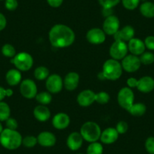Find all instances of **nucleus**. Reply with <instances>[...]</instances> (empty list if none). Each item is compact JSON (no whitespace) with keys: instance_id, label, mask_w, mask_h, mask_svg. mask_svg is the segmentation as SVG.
I'll return each instance as SVG.
<instances>
[{"instance_id":"37998d69","label":"nucleus","mask_w":154,"mask_h":154,"mask_svg":"<svg viewBox=\"0 0 154 154\" xmlns=\"http://www.w3.org/2000/svg\"><path fill=\"white\" fill-rule=\"evenodd\" d=\"M7 25V20L6 17H5L3 14L0 12V31L3 30Z\"/></svg>"},{"instance_id":"393cba45","label":"nucleus","mask_w":154,"mask_h":154,"mask_svg":"<svg viewBox=\"0 0 154 154\" xmlns=\"http://www.w3.org/2000/svg\"><path fill=\"white\" fill-rule=\"evenodd\" d=\"M146 111V106L143 103H134L132 106L129 108L128 112L134 116H142Z\"/></svg>"},{"instance_id":"f03ea898","label":"nucleus","mask_w":154,"mask_h":154,"mask_svg":"<svg viewBox=\"0 0 154 154\" xmlns=\"http://www.w3.org/2000/svg\"><path fill=\"white\" fill-rule=\"evenodd\" d=\"M21 134L17 130L5 128L0 134V144L9 150H14L22 145Z\"/></svg>"},{"instance_id":"f257e3e1","label":"nucleus","mask_w":154,"mask_h":154,"mask_svg":"<svg viewBox=\"0 0 154 154\" xmlns=\"http://www.w3.org/2000/svg\"><path fill=\"white\" fill-rule=\"evenodd\" d=\"M48 38L51 45L57 48H67L72 45L75 41L74 31L66 25L55 24L48 32Z\"/></svg>"},{"instance_id":"8fccbe9b","label":"nucleus","mask_w":154,"mask_h":154,"mask_svg":"<svg viewBox=\"0 0 154 154\" xmlns=\"http://www.w3.org/2000/svg\"><path fill=\"white\" fill-rule=\"evenodd\" d=\"M0 1H2V0H0Z\"/></svg>"},{"instance_id":"de8ad7c7","label":"nucleus","mask_w":154,"mask_h":154,"mask_svg":"<svg viewBox=\"0 0 154 154\" xmlns=\"http://www.w3.org/2000/svg\"><path fill=\"white\" fill-rule=\"evenodd\" d=\"M3 126H2V123H1V122H0V134H1V133H2V131H3Z\"/></svg>"},{"instance_id":"f8f14e48","label":"nucleus","mask_w":154,"mask_h":154,"mask_svg":"<svg viewBox=\"0 0 154 154\" xmlns=\"http://www.w3.org/2000/svg\"><path fill=\"white\" fill-rule=\"evenodd\" d=\"M106 33L100 28H91L87 32L86 39L92 45H100L106 40Z\"/></svg>"},{"instance_id":"cd10ccee","label":"nucleus","mask_w":154,"mask_h":154,"mask_svg":"<svg viewBox=\"0 0 154 154\" xmlns=\"http://www.w3.org/2000/svg\"><path fill=\"white\" fill-rule=\"evenodd\" d=\"M11 116L9 105L3 101H0V122H5Z\"/></svg>"},{"instance_id":"2f4dec72","label":"nucleus","mask_w":154,"mask_h":154,"mask_svg":"<svg viewBox=\"0 0 154 154\" xmlns=\"http://www.w3.org/2000/svg\"><path fill=\"white\" fill-rule=\"evenodd\" d=\"M38 143L37 137L33 135L25 136L22 140V145L26 148H32Z\"/></svg>"},{"instance_id":"b1692460","label":"nucleus","mask_w":154,"mask_h":154,"mask_svg":"<svg viewBox=\"0 0 154 154\" xmlns=\"http://www.w3.org/2000/svg\"><path fill=\"white\" fill-rule=\"evenodd\" d=\"M140 12L146 18L154 17V3L151 2H144L140 5Z\"/></svg>"},{"instance_id":"dca6fc26","label":"nucleus","mask_w":154,"mask_h":154,"mask_svg":"<svg viewBox=\"0 0 154 154\" xmlns=\"http://www.w3.org/2000/svg\"><path fill=\"white\" fill-rule=\"evenodd\" d=\"M38 143L43 147H51L54 146L57 141L55 135L48 131H42L37 136Z\"/></svg>"},{"instance_id":"f3484780","label":"nucleus","mask_w":154,"mask_h":154,"mask_svg":"<svg viewBox=\"0 0 154 154\" xmlns=\"http://www.w3.org/2000/svg\"><path fill=\"white\" fill-rule=\"evenodd\" d=\"M70 123L69 116L65 112H58L54 116L52 125L57 130H63L67 128Z\"/></svg>"},{"instance_id":"7ed1b4c3","label":"nucleus","mask_w":154,"mask_h":154,"mask_svg":"<svg viewBox=\"0 0 154 154\" xmlns=\"http://www.w3.org/2000/svg\"><path fill=\"white\" fill-rule=\"evenodd\" d=\"M122 64L119 60L115 59H108L104 62L102 68L101 79L116 81L119 79L122 74Z\"/></svg>"},{"instance_id":"9b49d317","label":"nucleus","mask_w":154,"mask_h":154,"mask_svg":"<svg viewBox=\"0 0 154 154\" xmlns=\"http://www.w3.org/2000/svg\"><path fill=\"white\" fill-rule=\"evenodd\" d=\"M120 27V22L119 18L115 15H111L106 17L103 23L102 29L108 35H113Z\"/></svg>"},{"instance_id":"5701e85b","label":"nucleus","mask_w":154,"mask_h":154,"mask_svg":"<svg viewBox=\"0 0 154 154\" xmlns=\"http://www.w3.org/2000/svg\"><path fill=\"white\" fill-rule=\"evenodd\" d=\"M5 79L8 84L11 86H15L20 83L22 81L21 72L17 69H11L6 72Z\"/></svg>"},{"instance_id":"c756f323","label":"nucleus","mask_w":154,"mask_h":154,"mask_svg":"<svg viewBox=\"0 0 154 154\" xmlns=\"http://www.w3.org/2000/svg\"><path fill=\"white\" fill-rule=\"evenodd\" d=\"M141 64L150 65L154 63V54L150 51H144L139 57Z\"/></svg>"},{"instance_id":"4468645a","label":"nucleus","mask_w":154,"mask_h":154,"mask_svg":"<svg viewBox=\"0 0 154 154\" xmlns=\"http://www.w3.org/2000/svg\"><path fill=\"white\" fill-rule=\"evenodd\" d=\"M134 29L131 26L127 25L119 29L117 32L113 35L114 40L115 41H122V42H129L131 38L134 36Z\"/></svg>"},{"instance_id":"72a5a7b5","label":"nucleus","mask_w":154,"mask_h":154,"mask_svg":"<svg viewBox=\"0 0 154 154\" xmlns=\"http://www.w3.org/2000/svg\"><path fill=\"white\" fill-rule=\"evenodd\" d=\"M121 1L124 8L131 11L137 8L140 0H121Z\"/></svg>"},{"instance_id":"39448f33","label":"nucleus","mask_w":154,"mask_h":154,"mask_svg":"<svg viewBox=\"0 0 154 154\" xmlns=\"http://www.w3.org/2000/svg\"><path fill=\"white\" fill-rule=\"evenodd\" d=\"M10 62L13 63L16 69L20 70V72L28 71L33 66V58L32 55L25 51L16 54V55L11 59Z\"/></svg>"},{"instance_id":"c9c22d12","label":"nucleus","mask_w":154,"mask_h":154,"mask_svg":"<svg viewBox=\"0 0 154 154\" xmlns=\"http://www.w3.org/2000/svg\"><path fill=\"white\" fill-rule=\"evenodd\" d=\"M145 149L149 154H154V137L146 138L144 143Z\"/></svg>"},{"instance_id":"2eb2a0df","label":"nucleus","mask_w":154,"mask_h":154,"mask_svg":"<svg viewBox=\"0 0 154 154\" xmlns=\"http://www.w3.org/2000/svg\"><path fill=\"white\" fill-rule=\"evenodd\" d=\"M83 137L81 135L80 132L73 131L70 133L66 139L67 147L72 151H76L80 149L83 143Z\"/></svg>"},{"instance_id":"58836bf2","label":"nucleus","mask_w":154,"mask_h":154,"mask_svg":"<svg viewBox=\"0 0 154 154\" xmlns=\"http://www.w3.org/2000/svg\"><path fill=\"white\" fill-rule=\"evenodd\" d=\"M5 6L8 11H14L18 6L17 0H5Z\"/></svg>"},{"instance_id":"423d86ee","label":"nucleus","mask_w":154,"mask_h":154,"mask_svg":"<svg viewBox=\"0 0 154 154\" xmlns=\"http://www.w3.org/2000/svg\"><path fill=\"white\" fill-rule=\"evenodd\" d=\"M117 101L122 109L128 111L134 103V94L132 89L128 87L121 88L117 94Z\"/></svg>"},{"instance_id":"7c9ffc66","label":"nucleus","mask_w":154,"mask_h":154,"mask_svg":"<svg viewBox=\"0 0 154 154\" xmlns=\"http://www.w3.org/2000/svg\"><path fill=\"white\" fill-rule=\"evenodd\" d=\"M2 54L5 57L13 58L16 55V49L11 44H5L2 48Z\"/></svg>"},{"instance_id":"c85d7f7f","label":"nucleus","mask_w":154,"mask_h":154,"mask_svg":"<svg viewBox=\"0 0 154 154\" xmlns=\"http://www.w3.org/2000/svg\"><path fill=\"white\" fill-rule=\"evenodd\" d=\"M103 145L97 141L90 143L86 149V154H103Z\"/></svg>"},{"instance_id":"f704fd0d","label":"nucleus","mask_w":154,"mask_h":154,"mask_svg":"<svg viewBox=\"0 0 154 154\" xmlns=\"http://www.w3.org/2000/svg\"><path fill=\"white\" fill-rule=\"evenodd\" d=\"M98 2L103 8H112L116 6L121 0H98Z\"/></svg>"},{"instance_id":"473e14b6","label":"nucleus","mask_w":154,"mask_h":154,"mask_svg":"<svg viewBox=\"0 0 154 154\" xmlns=\"http://www.w3.org/2000/svg\"><path fill=\"white\" fill-rule=\"evenodd\" d=\"M110 100L109 94L106 91H100L95 94V102L100 104H106Z\"/></svg>"},{"instance_id":"4be33fe9","label":"nucleus","mask_w":154,"mask_h":154,"mask_svg":"<svg viewBox=\"0 0 154 154\" xmlns=\"http://www.w3.org/2000/svg\"><path fill=\"white\" fill-rule=\"evenodd\" d=\"M33 116L36 120L45 122L51 118V111L45 105H38L33 109Z\"/></svg>"},{"instance_id":"ea45409f","label":"nucleus","mask_w":154,"mask_h":154,"mask_svg":"<svg viewBox=\"0 0 154 154\" xmlns=\"http://www.w3.org/2000/svg\"><path fill=\"white\" fill-rule=\"evenodd\" d=\"M144 45L146 48L150 50V51H154V36L153 35H148L145 38Z\"/></svg>"},{"instance_id":"bb28decb","label":"nucleus","mask_w":154,"mask_h":154,"mask_svg":"<svg viewBox=\"0 0 154 154\" xmlns=\"http://www.w3.org/2000/svg\"><path fill=\"white\" fill-rule=\"evenodd\" d=\"M34 76L37 80H46L47 78L49 76V70L46 66H39L35 69Z\"/></svg>"},{"instance_id":"c03bdc74","label":"nucleus","mask_w":154,"mask_h":154,"mask_svg":"<svg viewBox=\"0 0 154 154\" xmlns=\"http://www.w3.org/2000/svg\"><path fill=\"white\" fill-rule=\"evenodd\" d=\"M112 8H103V14L105 17L112 15Z\"/></svg>"},{"instance_id":"aec40b11","label":"nucleus","mask_w":154,"mask_h":154,"mask_svg":"<svg viewBox=\"0 0 154 154\" xmlns=\"http://www.w3.org/2000/svg\"><path fill=\"white\" fill-rule=\"evenodd\" d=\"M128 51L131 52V54L136 56H140L145 51L146 47H145L144 42L140 38H133L128 42Z\"/></svg>"},{"instance_id":"ddd939ff","label":"nucleus","mask_w":154,"mask_h":154,"mask_svg":"<svg viewBox=\"0 0 154 154\" xmlns=\"http://www.w3.org/2000/svg\"><path fill=\"white\" fill-rule=\"evenodd\" d=\"M95 94L96 93H94L92 90H83L77 96V103L82 107L91 106L94 102H95Z\"/></svg>"},{"instance_id":"a211bd4d","label":"nucleus","mask_w":154,"mask_h":154,"mask_svg":"<svg viewBox=\"0 0 154 154\" xmlns=\"http://www.w3.org/2000/svg\"><path fill=\"white\" fill-rule=\"evenodd\" d=\"M79 83V75L75 72H69L63 79V87L67 91H72L76 89Z\"/></svg>"},{"instance_id":"9d476101","label":"nucleus","mask_w":154,"mask_h":154,"mask_svg":"<svg viewBox=\"0 0 154 154\" xmlns=\"http://www.w3.org/2000/svg\"><path fill=\"white\" fill-rule=\"evenodd\" d=\"M122 69L127 72H134L140 69L141 66L138 56L134 54H127L121 61Z\"/></svg>"},{"instance_id":"09e8293b","label":"nucleus","mask_w":154,"mask_h":154,"mask_svg":"<svg viewBox=\"0 0 154 154\" xmlns=\"http://www.w3.org/2000/svg\"><path fill=\"white\" fill-rule=\"evenodd\" d=\"M76 154H83V153H76Z\"/></svg>"},{"instance_id":"0eeeda50","label":"nucleus","mask_w":154,"mask_h":154,"mask_svg":"<svg viewBox=\"0 0 154 154\" xmlns=\"http://www.w3.org/2000/svg\"><path fill=\"white\" fill-rule=\"evenodd\" d=\"M109 52L111 58L119 61L122 60L128 54V45L122 41H114L109 48Z\"/></svg>"},{"instance_id":"6e6552de","label":"nucleus","mask_w":154,"mask_h":154,"mask_svg":"<svg viewBox=\"0 0 154 154\" xmlns=\"http://www.w3.org/2000/svg\"><path fill=\"white\" fill-rule=\"evenodd\" d=\"M20 92L26 99L35 98L38 93L37 85L33 80L26 79L21 81L20 84Z\"/></svg>"},{"instance_id":"a878e982","label":"nucleus","mask_w":154,"mask_h":154,"mask_svg":"<svg viewBox=\"0 0 154 154\" xmlns=\"http://www.w3.org/2000/svg\"><path fill=\"white\" fill-rule=\"evenodd\" d=\"M35 98L39 104L46 106L52 101V94L48 91H42L40 93H37Z\"/></svg>"},{"instance_id":"a18cd8bd","label":"nucleus","mask_w":154,"mask_h":154,"mask_svg":"<svg viewBox=\"0 0 154 154\" xmlns=\"http://www.w3.org/2000/svg\"><path fill=\"white\" fill-rule=\"evenodd\" d=\"M5 97H6L5 89L3 88V87L0 86V101H2Z\"/></svg>"},{"instance_id":"4c0bfd02","label":"nucleus","mask_w":154,"mask_h":154,"mask_svg":"<svg viewBox=\"0 0 154 154\" xmlns=\"http://www.w3.org/2000/svg\"><path fill=\"white\" fill-rule=\"evenodd\" d=\"M5 125H6V128L11 130H17V127H18V123H17V120L11 116L5 121Z\"/></svg>"},{"instance_id":"a19ab883","label":"nucleus","mask_w":154,"mask_h":154,"mask_svg":"<svg viewBox=\"0 0 154 154\" xmlns=\"http://www.w3.org/2000/svg\"><path fill=\"white\" fill-rule=\"evenodd\" d=\"M137 82H138V79H135L134 77H130L127 79V85L130 88H137Z\"/></svg>"},{"instance_id":"20e7f679","label":"nucleus","mask_w":154,"mask_h":154,"mask_svg":"<svg viewBox=\"0 0 154 154\" xmlns=\"http://www.w3.org/2000/svg\"><path fill=\"white\" fill-rule=\"evenodd\" d=\"M80 134L84 140L88 143H93L100 140L101 129L97 123L94 122H86L81 126Z\"/></svg>"},{"instance_id":"1a4fd4ad","label":"nucleus","mask_w":154,"mask_h":154,"mask_svg":"<svg viewBox=\"0 0 154 154\" xmlns=\"http://www.w3.org/2000/svg\"><path fill=\"white\" fill-rule=\"evenodd\" d=\"M45 87L51 94H57L63 88V79L58 74H51L46 79Z\"/></svg>"},{"instance_id":"79ce46f5","label":"nucleus","mask_w":154,"mask_h":154,"mask_svg":"<svg viewBox=\"0 0 154 154\" xmlns=\"http://www.w3.org/2000/svg\"><path fill=\"white\" fill-rule=\"evenodd\" d=\"M63 0H47L48 5L52 8H58L63 4Z\"/></svg>"},{"instance_id":"412c9836","label":"nucleus","mask_w":154,"mask_h":154,"mask_svg":"<svg viewBox=\"0 0 154 154\" xmlns=\"http://www.w3.org/2000/svg\"><path fill=\"white\" fill-rule=\"evenodd\" d=\"M137 88L142 93H149L154 89V79L149 75H145L138 79Z\"/></svg>"},{"instance_id":"e433bc0d","label":"nucleus","mask_w":154,"mask_h":154,"mask_svg":"<svg viewBox=\"0 0 154 154\" xmlns=\"http://www.w3.org/2000/svg\"><path fill=\"white\" fill-rule=\"evenodd\" d=\"M116 129L119 133V134H123L127 132L128 129V125L125 121H119L116 126Z\"/></svg>"},{"instance_id":"6ab92c4d","label":"nucleus","mask_w":154,"mask_h":154,"mask_svg":"<svg viewBox=\"0 0 154 154\" xmlns=\"http://www.w3.org/2000/svg\"><path fill=\"white\" fill-rule=\"evenodd\" d=\"M119 135V133L117 132L115 128L109 127V128H106L103 131H101L100 140L102 143L112 144L118 140Z\"/></svg>"},{"instance_id":"49530a36","label":"nucleus","mask_w":154,"mask_h":154,"mask_svg":"<svg viewBox=\"0 0 154 154\" xmlns=\"http://www.w3.org/2000/svg\"><path fill=\"white\" fill-rule=\"evenodd\" d=\"M5 94H6V97H11L14 94V91L11 88H7L5 89Z\"/></svg>"}]
</instances>
